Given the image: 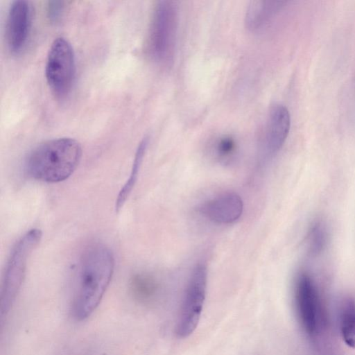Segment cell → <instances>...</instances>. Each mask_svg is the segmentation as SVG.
<instances>
[{
    "mask_svg": "<svg viewBox=\"0 0 355 355\" xmlns=\"http://www.w3.org/2000/svg\"><path fill=\"white\" fill-rule=\"evenodd\" d=\"M236 148L234 140L230 137L221 138L217 143L216 152L220 157L225 158L230 156Z\"/></svg>",
    "mask_w": 355,
    "mask_h": 355,
    "instance_id": "16",
    "label": "cell"
},
{
    "mask_svg": "<svg viewBox=\"0 0 355 355\" xmlns=\"http://www.w3.org/2000/svg\"><path fill=\"white\" fill-rule=\"evenodd\" d=\"M114 258L106 245H89L82 254L72 300V314L77 320L88 318L99 305L114 272Z\"/></svg>",
    "mask_w": 355,
    "mask_h": 355,
    "instance_id": "1",
    "label": "cell"
},
{
    "mask_svg": "<svg viewBox=\"0 0 355 355\" xmlns=\"http://www.w3.org/2000/svg\"><path fill=\"white\" fill-rule=\"evenodd\" d=\"M327 231L324 223L320 220L313 222L307 234V246L312 255L320 254L325 248L327 243Z\"/></svg>",
    "mask_w": 355,
    "mask_h": 355,
    "instance_id": "15",
    "label": "cell"
},
{
    "mask_svg": "<svg viewBox=\"0 0 355 355\" xmlns=\"http://www.w3.org/2000/svg\"><path fill=\"white\" fill-rule=\"evenodd\" d=\"M282 3L268 0L252 1L245 12L246 27L252 31L262 29L279 9Z\"/></svg>",
    "mask_w": 355,
    "mask_h": 355,
    "instance_id": "11",
    "label": "cell"
},
{
    "mask_svg": "<svg viewBox=\"0 0 355 355\" xmlns=\"http://www.w3.org/2000/svg\"><path fill=\"white\" fill-rule=\"evenodd\" d=\"M82 148L78 141L60 137L44 141L26 157L24 171L33 180L56 183L69 178L80 161Z\"/></svg>",
    "mask_w": 355,
    "mask_h": 355,
    "instance_id": "2",
    "label": "cell"
},
{
    "mask_svg": "<svg viewBox=\"0 0 355 355\" xmlns=\"http://www.w3.org/2000/svg\"><path fill=\"white\" fill-rule=\"evenodd\" d=\"M39 229H31L15 243L6 262L0 292V312L3 318L10 311L22 284L28 257L42 239Z\"/></svg>",
    "mask_w": 355,
    "mask_h": 355,
    "instance_id": "3",
    "label": "cell"
},
{
    "mask_svg": "<svg viewBox=\"0 0 355 355\" xmlns=\"http://www.w3.org/2000/svg\"><path fill=\"white\" fill-rule=\"evenodd\" d=\"M76 75L75 53L71 43L63 37L51 43L46 59L45 77L53 94L64 98L71 91Z\"/></svg>",
    "mask_w": 355,
    "mask_h": 355,
    "instance_id": "5",
    "label": "cell"
},
{
    "mask_svg": "<svg viewBox=\"0 0 355 355\" xmlns=\"http://www.w3.org/2000/svg\"><path fill=\"white\" fill-rule=\"evenodd\" d=\"M178 8L172 1H159L150 24L147 49L153 60L168 64L173 60L178 29Z\"/></svg>",
    "mask_w": 355,
    "mask_h": 355,
    "instance_id": "4",
    "label": "cell"
},
{
    "mask_svg": "<svg viewBox=\"0 0 355 355\" xmlns=\"http://www.w3.org/2000/svg\"><path fill=\"white\" fill-rule=\"evenodd\" d=\"M156 279L148 273L135 274L130 281V288L133 295L143 301L150 300L157 291Z\"/></svg>",
    "mask_w": 355,
    "mask_h": 355,
    "instance_id": "14",
    "label": "cell"
},
{
    "mask_svg": "<svg viewBox=\"0 0 355 355\" xmlns=\"http://www.w3.org/2000/svg\"><path fill=\"white\" fill-rule=\"evenodd\" d=\"M243 210L241 198L236 193L220 194L202 203L199 212L209 220L219 224H230L238 220Z\"/></svg>",
    "mask_w": 355,
    "mask_h": 355,
    "instance_id": "10",
    "label": "cell"
},
{
    "mask_svg": "<svg viewBox=\"0 0 355 355\" xmlns=\"http://www.w3.org/2000/svg\"><path fill=\"white\" fill-rule=\"evenodd\" d=\"M31 21L32 11L28 1L15 0L10 3L6 21V40L12 53L17 54L26 46Z\"/></svg>",
    "mask_w": 355,
    "mask_h": 355,
    "instance_id": "8",
    "label": "cell"
},
{
    "mask_svg": "<svg viewBox=\"0 0 355 355\" xmlns=\"http://www.w3.org/2000/svg\"><path fill=\"white\" fill-rule=\"evenodd\" d=\"M261 139L266 155L275 154L283 146L289 132L291 116L286 106L275 103L269 109Z\"/></svg>",
    "mask_w": 355,
    "mask_h": 355,
    "instance_id": "9",
    "label": "cell"
},
{
    "mask_svg": "<svg viewBox=\"0 0 355 355\" xmlns=\"http://www.w3.org/2000/svg\"><path fill=\"white\" fill-rule=\"evenodd\" d=\"M207 284V266L198 263L193 268L184 291L175 328L178 338H187L196 329L206 297Z\"/></svg>",
    "mask_w": 355,
    "mask_h": 355,
    "instance_id": "6",
    "label": "cell"
},
{
    "mask_svg": "<svg viewBox=\"0 0 355 355\" xmlns=\"http://www.w3.org/2000/svg\"><path fill=\"white\" fill-rule=\"evenodd\" d=\"M295 302L304 331L310 336L315 335L321 325L320 302L315 282L306 272H301L296 279Z\"/></svg>",
    "mask_w": 355,
    "mask_h": 355,
    "instance_id": "7",
    "label": "cell"
},
{
    "mask_svg": "<svg viewBox=\"0 0 355 355\" xmlns=\"http://www.w3.org/2000/svg\"><path fill=\"white\" fill-rule=\"evenodd\" d=\"M148 144V138L144 137L137 146L129 177L120 189L116 200V211L123 207L137 181Z\"/></svg>",
    "mask_w": 355,
    "mask_h": 355,
    "instance_id": "12",
    "label": "cell"
},
{
    "mask_svg": "<svg viewBox=\"0 0 355 355\" xmlns=\"http://www.w3.org/2000/svg\"><path fill=\"white\" fill-rule=\"evenodd\" d=\"M64 9V4L60 1H49L47 5V15L48 17L51 21H58L62 14Z\"/></svg>",
    "mask_w": 355,
    "mask_h": 355,
    "instance_id": "17",
    "label": "cell"
},
{
    "mask_svg": "<svg viewBox=\"0 0 355 355\" xmlns=\"http://www.w3.org/2000/svg\"><path fill=\"white\" fill-rule=\"evenodd\" d=\"M340 331L345 344L355 348V302L345 300L342 306L340 318Z\"/></svg>",
    "mask_w": 355,
    "mask_h": 355,
    "instance_id": "13",
    "label": "cell"
}]
</instances>
